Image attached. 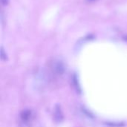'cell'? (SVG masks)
Wrapping results in <instances>:
<instances>
[{
	"label": "cell",
	"instance_id": "obj_1",
	"mask_svg": "<svg viewBox=\"0 0 127 127\" xmlns=\"http://www.w3.org/2000/svg\"><path fill=\"white\" fill-rule=\"evenodd\" d=\"M51 68L56 74H62L65 70V67L63 63H61V61H59V60L54 61L53 63Z\"/></svg>",
	"mask_w": 127,
	"mask_h": 127
},
{
	"label": "cell",
	"instance_id": "obj_2",
	"mask_svg": "<svg viewBox=\"0 0 127 127\" xmlns=\"http://www.w3.org/2000/svg\"><path fill=\"white\" fill-rule=\"evenodd\" d=\"M31 118V112L29 110L23 111L21 114V119L23 122H28Z\"/></svg>",
	"mask_w": 127,
	"mask_h": 127
},
{
	"label": "cell",
	"instance_id": "obj_3",
	"mask_svg": "<svg viewBox=\"0 0 127 127\" xmlns=\"http://www.w3.org/2000/svg\"><path fill=\"white\" fill-rule=\"evenodd\" d=\"M55 118L57 119V121H61V118H62V114H61V111H60V109H57L56 111H55Z\"/></svg>",
	"mask_w": 127,
	"mask_h": 127
},
{
	"label": "cell",
	"instance_id": "obj_4",
	"mask_svg": "<svg viewBox=\"0 0 127 127\" xmlns=\"http://www.w3.org/2000/svg\"><path fill=\"white\" fill-rule=\"evenodd\" d=\"M1 3H2L4 5H6V4H7V3H8V0H1Z\"/></svg>",
	"mask_w": 127,
	"mask_h": 127
}]
</instances>
